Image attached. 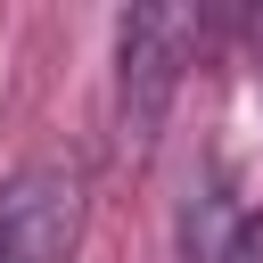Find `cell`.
I'll use <instances>...</instances> for the list:
<instances>
[{
    "label": "cell",
    "mask_w": 263,
    "mask_h": 263,
    "mask_svg": "<svg viewBox=\"0 0 263 263\" xmlns=\"http://www.w3.org/2000/svg\"><path fill=\"white\" fill-rule=\"evenodd\" d=\"M189 49H197V8H123L115 16V148L132 164H148Z\"/></svg>",
    "instance_id": "obj_1"
},
{
    "label": "cell",
    "mask_w": 263,
    "mask_h": 263,
    "mask_svg": "<svg viewBox=\"0 0 263 263\" xmlns=\"http://www.w3.org/2000/svg\"><path fill=\"white\" fill-rule=\"evenodd\" d=\"M90 222L82 156H33L0 181V263H74Z\"/></svg>",
    "instance_id": "obj_2"
},
{
    "label": "cell",
    "mask_w": 263,
    "mask_h": 263,
    "mask_svg": "<svg viewBox=\"0 0 263 263\" xmlns=\"http://www.w3.org/2000/svg\"><path fill=\"white\" fill-rule=\"evenodd\" d=\"M181 238H189V263H263V205H238L214 181V189H197Z\"/></svg>",
    "instance_id": "obj_3"
}]
</instances>
